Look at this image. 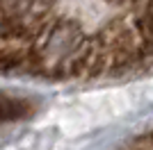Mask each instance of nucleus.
Segmentation results:
<instances>
[{
	"label": "nucleus",
	"mask_w": 153,
	"mask_h": 150,
	"mask_svg": "<svg viewBox=\"0 0 153 150\" xmlns=\"http://www.w3.org/2000/svg\"><path fill=\"white\" fill-rule=\"evenodd\" d=\"M153 55V0H0V75L91 77Z\"/></svg>",
	"instance_id": "obj_1"
}]
</instances>
